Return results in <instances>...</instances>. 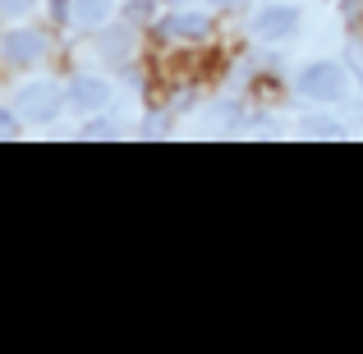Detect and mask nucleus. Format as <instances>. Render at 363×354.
<instances>
[{"mask_svg":"<svg viewBox=\"0 0 363 354\" xmlns=\"http://www.w3.org/2000/svg\"><path fill=\"white\" fill-rule=\"evenodd\" d=\"M299 92H308V97H340L345 92V70L340 65H308L299 79Z\"/></svg>","mask_w":363,"mask_h":354,"instance_id":"obj_1","label":"nucleus"},{"mask_svg":"<svg viewBox=\"0 0 363 354\" xmlns=\"http://www.w3.org/2000/svg\"><path fill=\"white\" fill-rule=\"evenodd\" d=\"M23 116L28 120H51V116H60V88H46V83H37V88H28L23 92Z\"/></svg>","mask_w":363,"mask_h":354,"instance_id":"obj_2","label":"nucleus"},{"mask_svg":"<svg viewBox=\"0 0 363 354\" xmlns=\"http://www.w3.org/2000/svg\"><path fill=\"white\" fill-rule=\"evenodd\" d=\"M257 33L262 37H294V28H299V14H294L290 5H267L262 14H257Z\"/></svg>","mask_w":363,"mask_h":354,"instance_id":"obj_3","label":"nucleus"},{"mask_svg":"<svg viewBox=\"0 0 363 354\" xmlns=\"http://www.w3.org/2000/svg\"><path fill=\"white\" fill-rule=\"evenodd\" d=\"M42 51H46V37L33 33V28H28V33H9L5 37V55H9V60H37Z\"/></svg>","mask_w":363,"mask_h":354,"instance_id":"obj_4","label":"nucleus"},{"mask_svg":"<svg viewBox=\"0 0 363 354\" xmlns=\"http://www.w3.org/2000/svg\"><path fill=\"white\" fill-rule=\"evenodd\" d=\"M111 18V0H79L74 5V23H83V28H101Z\"/></svg>","mask_w":363,"mask_h":354,"instance_id":"obj_5","label":"nucleus"},{"mask_svg":"<svg viewBox=\"0 0 363 354\" xmlns=\"http://www.w3.org/2000/svg\"><path fill=\"white\" fill-rule=\"evenodd\" d=\"M166 33H175V37H203L207 33V18L203 14H170L166 18Z\"/></svg>","mask_w":363,"mask_h":354,"instance_id":"obj_6","label":"nucleus"},{"mask_svg":"<svg viewBox=\"0 0 363 354\" xmlns=\"http://www.w3.org/2000/svg\"><path fill=\"white\" fill-rule=\"evenodd\" d=\"M74 101H79V106H101V101H106V83L79 79V83H74Z\"/></svg>","mask_w":363,"mask_h":354,"instance_id":"obj_7","label":"nucleus"},{"mask_svg":"<svg viewBox=\"0 0 363 354\" xmlns=\"http://www.w3.org/2000/svg\"><path fill=\"white\" fill-rule=\"evenodd\" d=\"M28 5H33V0H5V14H9V18H18Z\"/></svg>","mask_w":363,"mask_h":354,"instance_id":"obj_8","label":"nucleus"}]
</instances>
